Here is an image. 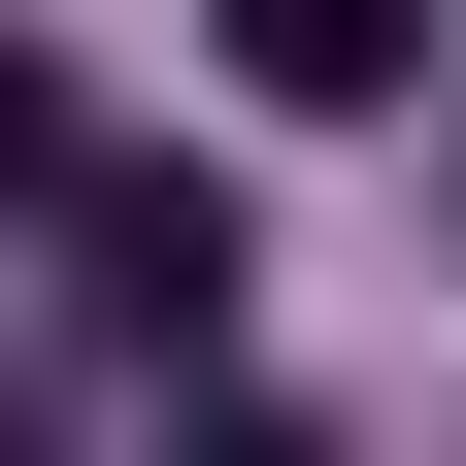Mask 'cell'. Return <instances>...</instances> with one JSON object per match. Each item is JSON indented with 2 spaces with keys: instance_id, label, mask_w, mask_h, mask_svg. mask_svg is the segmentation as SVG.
I'll list each match as a JSON object with an SVG mask.
<instances>
[{
  "instance_id": "obj_1",
  "label": "cell",
  "mask_w": 466,
  "mask_h": 466,
  "mask_svg": "<svg viewBox=\"0 0 466 466\" xmlns=\"http://www.w3.org/2000/svg\"><path fill=\"white\" fill-rule=\"evenodd\" d=\"M67 267H100V300L167 333V367L233 333V200H200V167H100V200H67Z\"/></svg>"
},
{
  "instance_id": "obj_2",
  "label": "cell",
  "mask_w": 466,
  "mask_h": 466,
  "mask_svg": "<svg viewBox=\"0 0 466 466\" xmlns=\"http://www.w3.org/2000/svg\"><path fill=\"white\" fill-rule=\"evenodd\" d=\"M400 67H433V34H400V0H233V100H300V134H367Z\"/></svg>"
},
{
  "instance_id": "obj_3",
  "label": "cell",
  "mask_w": 466,
  "mask_h": 466,
  "mask_svg": "<svg viewBox=\"0 0 466 466\" xmlns=\"http://www.w3.org/2000/svg\"><path fill=\"white\" fill-rule=\"evenodd\" d=\"M0 200H100V134H67V67L0 34Z\"/></svg>"
}]
</instances>
